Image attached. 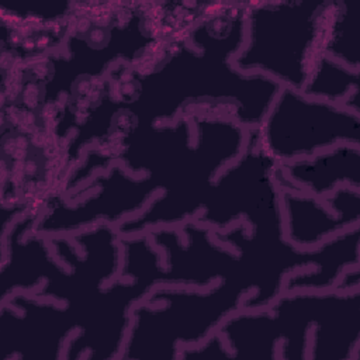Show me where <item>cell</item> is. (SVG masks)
Returning <instances> with one entry per match:
<instances>
[{
    "label": "cell",
    "instance_id": "6da1fadb",
    "mask_svg": "<svg viewBox=\"0 0 360 360\" xmlns=\"http://www.w3.org/2000/svg\"><path fill=\"white\" fill-rule=\"evenodd\" d=\"M330 3H255L245 15V39L232 65L301 90L315 59Z\"/></svg>",
    "mask_w": 360,
    "mask_h": 360
},
{
    "label": "cell",
    "instance_id": "7a4b0ae2",
    "mask_svg": "<svg viewBox=\"0 0 360 360\" xmlns=\"http://www.w3.org/2000/svg\"><path fill=\"white\" fill-rule=\"evenodd\" d=\"M256 131L260 148L281 165L343 143L359 146L360 115L342 104L281 87Z\"/></svg>",
    "mask_w": 360,
    "mask_h": 360
},
{
    "label": "cell",
    "instance_id": "3957f363",
    "mask_svg": "<svg viewBox=\"0 0 360 360\" xmlns=\"http://www.w3.org/2000/svg\"><path fill=\"white\" fill-rule=\"evenodd\" d=\"M276 180L284 190L319 200L340 186L360 188V146L343 143L307 159L277 165Z\"/></svg>",
    "mask_w": 360,
    "mask_h": 360
},
{
    "label": "cell",
    "instance_id": "277c9868",
    "mask_svg": "<svg viewBox=\"0 0 360 360\" xmlns=\"http://www.w3.org/2000/svg\"><path fill=\"white\" fill-rule=\"evenodd\" d=\"M356 89H359L357 70L319 53L300 91L311 98L342 104Z\"/></svg>",
    "mask_w": 360,
    "mask_h": 360
},
{
    "label": "cell",
    "instance_id": "5b68a950",
    "mask_svg": "<svg viewBox=\"0 0 360 360\" xmlns=\"http://www.w3.org/2000/svg\"><path fill=\"white\" fill-rule=\"evenodd\" d=\"M336 10H328L321 41V53L359 72V52L356 18L352 7L342 1L335 3Z\"/></svg>",
    "mask_w": 360,
    "mask_h": 360
}]
</instances>
